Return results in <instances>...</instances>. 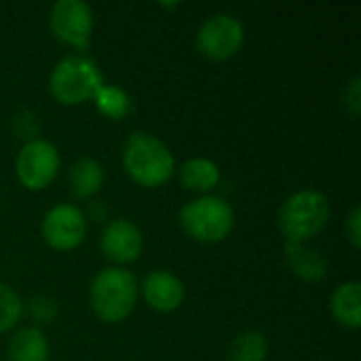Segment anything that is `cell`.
<instances>
[{
  "label": "cell",
  "mask_w": 361,
  "mask_h": 361,
  "mask_svg": "<svg viewBox=\"0 0 361 361\" xmlns=\"http://www.w3.org/2000/svg\"><path fill=\"white\" fill-rule=\"evenodd\" d=\"M104 85L97 63L85 55H68L59 59L49 76V91L53 99L63 106H80L95 97Z\"/></svg>",
  "instance_id": "5"
},
{
  "label": "cell",
  "mask_w": 361,
  "mask_h": 361,
  "mask_svg": "<svg viewBox=\"0 0 361 361\" xmlns=\"http://www.w3.org/2000/svg\"><path fill=\"white\" fill-rule=\"evenodd\" d=\"M27 311H30V315H32L34 322H38V324H51L57 317L59 307H57V302L51 296L40 294V296H34V298L27 300Z\"/></svg>",
  "instance_id": "20"
},
{
  "label": "cell",
  "mask_w": 361,
  "mask_h": 361,
  "mask_svg": "<svg viewBox=\"0 0 361 361\" xmlns=\"http://www.w3.org/2000/svg\"><path fill=\"white\" fill-rule=\"evenodd\" d=\"M228 361H267L269 341L256 330L239 332L228 345Z\"/></svg>",
  "instance_id": "17"
},
{
  "label": "cell",
  "mask_w": 361,
  "mask_h": 361,
  "mask_svg": "<svg viewBox=\"0 0 361 361\" xmlns=\"http://www.w3.org/2000/svg\"><path fill=\"white\" fill-rule=\"evenodd\" d=\"M49 27L59 42L85 51L91 42L93 11L82 0H57L49 11Z\"/></svg>",
  "instance_id": "9"
},
{
  "label": "cell",
  "mask_w": 361,
  "mask_h": 361,
  "mask_svg": "<svg viewBox=\"0 0 361 361\" xmlns=\"http://www.w3.org/2000/svg\"><path fill=\"white\" fill-rule=\"evenodd\" d=\"M142 298L157 313H173L182 307L186 290L180 277L169 271H150L142 281Z\"/></svg>",
  "instance_id": "11"
},
{
  "label": "cell",
  "mask_w": 361,
  "mask_h": 361,
  "mask_svg": "<svg viewBox=\"0 0 361 361\" xmlns=\"http://www.w3.org/2000/svg\"><path fill=\"white\" fill-rule=\"evenodd\" d=\"M102 254L116 267H127L135 262L144 252V235L140 226L131 220L116 218L108 222L99 237Z\"/></svg>",
  "instance_id": "10"
},
{
  "label": "cell",
  "mask_w": 361,
  "mask_h": 361,
  "mask_svg": "<svg viewBox=\"0 0 361 361\" xmlns=\"http://www.w3.org/2000/svg\"><path fill=\"white\" fill-rule=\"evenodd\" d=\"M61 165L59 150L53 142L36 137L25 142L15 159V176L27 190H44L57 178Z\"/></svg>",
  "instance_id": "6"
},
{
  "label": "cell",
  "mask_w": 361,
  "mask_h": 361,
  "mask_svg": "<svg viewBox=\"0 0 361 361\" xmlns=\"http://www.w3.org/2000/svg\"><path fill=\"white\" fill-rule=\"evenodd\" d=\"M8 361H49V343L40 328L23 326L19 328L6 347Z\"/></svg>",
  "instance_id": "16"
},
{
  "label": "cell",
  "mask_w": 361,
  "mask_h": 361,
  "mask_svg": "<svg viewBox=\"0 0 361 361\" xmlns=\"http://www.w3.org/2000/svg\"><path fill=\"white\" fill-rule=\"evenodd\" d=\"M330 216V199L322 190L302 188L281 203L277 226L286 237V243H307L328 226Z\"/></svg>",
  "instance_id": "3"
},
{
  "label": "cell",
  "mask_w": 361,
  "mask_h": 361,
  "mask_svg": "<svg viewBox=\"0 0 361 361\" xmlns=\"http://www.w3.org/2000/svg\"><path fill=\"white\" fill-rule=\"evenodd\" d=\"M286 260L290 271L302 281L319 283L328 275L326 256L319 250L309 247L307 243H286Z\"/></svg>",
  "instance_id": "12"
},
{
  "label": "cell",
  "mask_w": 361,
  "mask_h": 361,
  "mask_svg": "<svg viewBox=\"0 0 361 361\" xmlns=\"http://www.w3.org/2000/svg\"><path fill=\"white\" fill-rule=\"evenodd\" d=\"M15 131H17L19 137H25L27 142H30V140H36V133H38L36 114L30 112V110H21V112L15 116Z\"/></svg>",
  "instance_id": "22"
},
{
  "label": "cell",
  "mask_w": 361,
  "mask_h": 361,
  "mask_svg": "<svg viewBox=\"0 0 361 361\" xmlns=\"http://www.w3.org/2000/svg\"><path fill=\"white\" fill-rule=\"evenodd\" d=\"M123 167L142 188H159L176 173V157L157 135L133 131L123 144Z\"/></svg>",
  "instance_id": "1"
},
{
  "label": "cell",
  "mask_w": 361,
  "mask_h": 361,
  "mask_svg": "<svg viewBox=\"0 0 361 361\" xmlns=\"http://www.w3.org/2000/svg\"><path fill=\"white\" fill-rule=\"evenodd\" d=\"M220 178L222 173H220L218 163L207 157H192L184 161L178 169L180 184L186 190L199 192V195H212V190L220 184Z\"/></svg>",
  "instance_id": "13"
},
{
  "label": "cell",
  "mask_w": 361,
  "mask_h": 361,
  "mask_svg": "<svg viewBox=\"0 0 361 361\" xmlns=\"http://www.w3.org/2000/svg\"><path fill=\"white\" fill-rule=\"evenodd\" d=\"M137 296V279L123 267H106L89 283V307L104 324L114 326L125 322L133 313Z\"/></svg>",
  "instance_id": "2"
},
{
  "label": "cell",
  "mask_w": 361,
  "mask_h": 361,
  "mask_svg": "<svg viewBox=\"0 0 361 361\" xmlns=\"http://www.w3.org/2000/svg\"><path fill=\"white\" fill-rule=\"evenodd\" d=\"M330 311L334 319L347 330L361 328V283L345 281L330 296Z\"/></svg>",
  "instance_id": "15"
},
{
  "label": "cell",
  "mask_w": 361,
  "mask_h": 361,
  "mask_svg": "<svg viewBox=\"0 0 361 361\" xmlns=\"http://www.w3.org/2000/svg\"><path fill=\"white\" fill-rule=\"evenodd\" d=\"M345 235H347L349 243H351L355 250H360L361 247V207L360 205H355V207L349 212V216H347V220H345Z\"/></svg>",
  "instance_id": "23"
},
{
  "label": "cell",
  "mask_w": 361,
  "mask_h": 361,
  "mask_svg": "<svg viewBox=\"0 0 361 361\" xmlns=\"http://www.w3.org/2000/svg\"><path fill=\"white\" fill-rule=\"evenodd\" d=\"M104 182H106V171L99 161L91 157H80L78 161L70 165L68 186L76 199H82V201L93 199L104 188Z\"/></svg>",
  "instance_id": "14"
},
{
  "label": "cell",
  "mask_w": 361,
  "mask_h": 361,
  "mask_svg": "<svg viewBox=\"0 0 361 361\" xmlns=\"http://www.w3.org/2000/svg\"><path fill=\"white\" fill-rule=\"evenodd\" d=\"M23 315V300L19 294L0 281V334L13 330Z\"/></svg>",
  "instance_id": "19"
},
{
  "label": "cell",
  "mask_w": 361,
  "mask_h": 361,
  "mask_svg": "<svg viewBox=\"0 0 361 361\" xmlns=\"http://www.w3.org/2000/svg\"><path fill=\"white\" fill-rule=\"evenodd\" d=\"M40 235L51 250H76L87 237V216L74 203H57L44 214Z\"/></svg>",
  "instance_id": "8"
},
{
  "label": "cell",
  "mask_w": 361,
  "mask_h": 361,
  "mask_svg": "<svg viewBox=\"0 0 361 361\" xmlns=\"http://www.w3.org/2000/svg\"><path fill=\"white\" fill-rule=\"evenodd\" d=\"M180 228L199 243H220L235 226L233 205L216 195H201L182 205L178 214Z\"/></svg>",
  "instance_id": "4"
},
{
  "label": "cell",
  "mask_w": 361,
  "mask_h": 361,
  "mask_svg": "<svg viewBox=\"0 0 361 361\" xmlns=\"http://www.w3.org/2000/svg\"><path fill=\"white\" fill-rule=\"evenodd\" d=\"M245 40L243 23L228 13L207 17L197 32V51L212 61H226L239 53Z\"/></svg>",
  "instance_id": "7"
},
{
  "label": "cell",
  "mask_w": 361,
  "mask_h": 361,
  "mask_svg": "<svg viewBox=\"0 0 361 361\" xmlns=\"http://www.w3.org/2000/svg\"><path fill=\"white\" fill-rule=\"evenodd\" d=\"M343 108L351 118H360L361 112V76H353L343 91Z\"/></svg>",
  "instance_id": "21"
},
{
  "label": "cell",
  "mask_w": 361,
  "mask_h": 361,
  "mask_svg": "<svg viewBox=\"0 0 361 361\" xmlns=\"http://www.w3.org/2000/svg\"><path fill=\"white\" fill-rule=\"evenodd\" d=\"M95 102V108L106 116V118H112V121H121L125 118L131 108H133V102L129 97V93L116 85H102L93 97Z\"/></svg>",
  "instance_id": "18"
}]
</instances>
